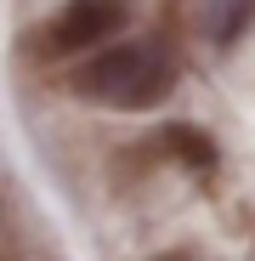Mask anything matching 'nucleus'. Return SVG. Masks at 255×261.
Wrapping results in <instances>:
<instances>
[{"label": "nucleus", "instance_id": "nucleus-1", "mask_svg": "<svg viewBox=\"0 0 255 261\" xmlns=\"http://www.w3.org/2000/svg\"><path fill=\"white\" fill-rule=\"evenodd\" d=\"M170 57L159 46H108L79 68V97L108 108H153L170 97Z\"/></svg>", "mask_w": 255, "mask_h": 261}, {"label": "nucleus", "instance_id": "nucleus-2", "mask_svg": "<svg viewBox=\"0 0 255 261\" xmlns=\"http://www.w3.org/2000/svg\"><path fill=\"white\" fill-rule=\"evenodd\" d=\"M125 23V0H68V6L57 12V23L40 34V46L68 57V51H91L102 46V40H114Z\"/></svg>", "mask_w": 255, "mask_h": 261}, {"label": "nucleus", "instance_id": "nucleus-3", "mask_svg": "<svg viewBox=\"0 0 255 261\" xmlns=\"http://www.w3.org/2000/svg\"><path fill=\"white\" fill-rule=\"evenodd\" d=\"M164 148L176 153V159H187V165H199V170H210V165H216V148H210L193 125H170V130H164Z\"/></svg>", "mask_w": 255, "mask_h": 261}, {"label": "nucleus", "instance_id": "nucleus-4", "mask_svg": "<svg viewBox=\"0 0 255 261\" xmlns=\"http://www.w3.org/2000/svg\"><path fill=\"white\" fill-rule=\"evenodd\" d=\"M164 261H182V255H164Z\"/></svg>", "mask_w": 255, "mask_h": 261}]
</instances>
